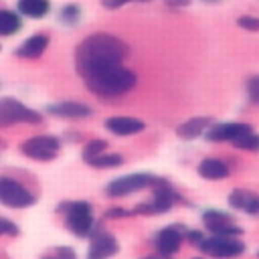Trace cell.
Instances as JSON below:
<instances>
[{"instance_id": "6da1fadb", "label": "cell", "mask_w": 259, "mask_h": 259, "mask_svg": "<svg viewBox=\"0 0 259 259\" xmlns=\"http://www.w3.org/2000/svg\"><path fill=\"white\" fill-rule=\"evenodd\" d=\"M130 57V45L107 30H97L79 40L73 53L75 71L81 79L99 73L109 67L123 65V61Z\"/></svg>"}, {"instance_id": "7a4b0ae2", "label": "cell", "mask_w": 259, "mask_h": 259, "mask_svg": "<svg viewBox=\"0 0 259 259\" xmlns=\"http://www.w3.org/2000/svg\"><path fill=\"white\" fill-rule=\"evenodd\" d=\"M85 89L99 99H117L127 95L138 85V75L125 65L109 67L83 79Z\"/></svg>"}, {"instance_id": "3957f363", "label": "cell", "mask_w": 259, "mask_h": 259, "mask_svg": "<svg viewBox=\"0 0 259 259\" xmlns=\"http://www.w3.org/2000/svg\"><path fill=\"white\" fill-rule=\"evenodd\" d=\"M152 190V196L148 200H142L138 202L132 210L134 214H142V217H154V214H164L168 210H172L176 204L184 202V196L172 186L170 180L166 178H156L154 186L150 188Z\"/></svg>"}, {"instance_id": "277c9868", "label": "cell", "mask_w": 259, "mask_h": 259, "mask_svg": "<svg viewBox=\"0 0 259 259\" xmlns=\"http://www.w3.org/2000/svg\"><path fill=\"white\" fill-rule=\"evenodd\" d=\"M57 210L63 214L65 229L75 237L85 239L95 231V214L89 200H63Z\"/></svg>"}, {"instance_id": "5b68a950", "label": "cell", "mask_w": 259, "mask_h": 259, "mask_svg": "<svg viewBox=\"0 0 259 259\" xmlns=\"http://www.w3.org/2000/svg\"><path fill=\"white\" fill-rule=\"evenodd\" d=\"M38 196L36 192L22 182L20 178L12 176V174H0V204L20 210V208H30L32 204H36Z\"/></svg>"}, {"instance_id": "8992f818", "label": "cell", "mask_w": 259, "mask_h": 259, "mask_svg": "<svg viewBox=\"0 0 259 259\" xmlns=\"http://www.w3.org/2000/svg\"><path fill=\"white\" fill-rule=\"evenodd\" d=\"M40 125L42 123V113L28 107L16 97H0V130L14 127V125Z\"/></svg>"}, {"instance_id": "52a82bcc", "label": "cell", "mask_w": 259, "mask_h": 259, "mask_svg": "<svg viewBox=\"0 0 259 259\" xmlns=\"http://www.w3.org/2000/svg\"><path fill=\"white\" fill-rule=\"evenodd\" d=\"M63 148V140L55 134H36L20 142L18 150L32 162H53Z\"/></svg>"}, {"instance_id": "ba28073f", "label": "cell", "mask_w": 259, "mask_h": 259, "mask_svg": "<svg viewBox=\"0 0 259 259\" xmlns=\"http://www.w3.org/2000/svg\"><path fill=\"white\" fill-rule=\"evenodd\" d=\"M158 176L150 174V172H132V174H123L117 176L113 180H109L105 184V194L109 198H125L130 194L142 192L146 188H152Z\"/></svg>"}, {"instance_id": "9c48e42d", "label": "cell", "mask_w": 259, "mask_h": 259, "mask_svg": "<svg viewBox=\"0 0 259 259\" xmlns=\"http://www.w3.org/2000/svg\"><path fill=\"white\" fill-rule=\"evenodd\" d=\"M245 243L241 237H221V235H208L198 245V251L212 259H235L245 253Z\"/></svg>"}, {"instance_id": "30bf717a", "label": "cell", "mask_w": 259, "mask_h": 259, "mask_svg": "<svg viewBox=\"0 0 259 259\" xmlns=\"http://www.w3.org/2000/svg\"><path fill=\"white\" fill-rule=\"evenodd\" d=\"M202 225L210 235H221V237H241L243 235V227H239L229 212L219 210V208H206L202 212Z\"/></svg>"}, {"instance_id": "8fae6325", "label": "cell", "mask_w": 259, "mask_h": 259, "mask_svg": "<svg viewBox=\"0 0 259 259\" xmlns=\"http://www.w3.org/2000/svg\"><path fill=\"white\" fill-rule=\"evenodd\" d=\"M184 233H186V229L182 225H170V227L160 229L152 239L154 253L162 255V257H174V253H178L182 247Z\"/></svg>"}, {"instance_id": "7c38bea8", "label": "cell", "mask_w": 259, "mask_h": 259, "mask_svg": "<svg viewBox=\"0 0 259 259\" xmlns=\"http://www.w3.org/2000/svg\"><path fill=\"white\" fill-rule=\"evenodd\" d=\"M249 132H253V125L247 121H219L206 130L204 138L210 144H225V142L233 144L235 140H239Z\"/></svg>"}, {"instance_id": "4fadbf2b", "label": "cell", "mask_w": 259, "mask_h": 259, "mask_svg": "<svg viewBox=\"0 0 259 259\" xmlns=\"http://www.w3.org/2000/svg\"><path fill=\"white\" fill-rule=\"evenodd\" d=\"M119 251L117 239L105 231V229H95L89 237V249H87V259H111Z\"/></svg>"}, {"instance_id": "5bb4252c", "label": "cell", "mask_w": 259, "mask_h": 259, "mask_svg": "<svg viewBox=\"0 0 259 259\" xmlns=\"http://www.w3.org/2000/svg\"><path fill=\"white\" fill-rule=\"evenodd\" d=\"M47 113L61 117V119H87L93 115V107L77 99H63V101L49 103Z\"/></svg>"}, {"instance_id": "9a60e30c", "label": "cell", "mask_w": 259, "mask_h": 259, "mask_svg": "<svg viewBox=\"0 0 259 259\" xmlns=\"http://www.w3.org/2000/svg\"><path fill=\"white\" fill-rule=\"evenodd\" d=\"M49 45H51V36L47 32H32L22 42H18V47L14 49V57L22 61H36L47 53Z\"/></svg>"}, {"instance_id": "2e32d148", "label": "cell", "mask_w": 259, "mask_h": 259, "mask_svg": "<svg viewBox=\"0 0 259 259\" xmlns=\"http://www.w3.org/2000/svg\"><path fill=\"white\" fill-rule=\"evenodd\" d=\"M103 127L117 138H130V136L142 134L146 130V123L134 115H109L103 121Z\"/></svg>"}, {"instance_id": "e0dca14e", "label": "cell", "mask_w": 259, "mask_h": 259, "mask_svg": "<svg viewBox=\"0 0 259 259\" xmlns=\"http://www.w3.org/2000/svg\"><path fill=\"white\" fill-rule=\"evenodd\" d=\"M227 202L233 210H241L249 217L259 214V194L249 188H233L227 196Z\"/></svg>"}, {"instance_id": "ac0fdd59", "label": "cell", "mask_w": 259, "mask_h": 259, "mask_svg": "<svg viewBox=\"0 0 259 259\" xmlns=\"http://www.w3.org/2000/svg\"><path fill=\"white\" fill-rule=\"evenodd\" d=\"M196 174L204 180H225L231 176V164L223 158L208 156L196 164Z\"/></svg>"}, {"instance_id": "d6986e66", "label": "cell", "mask_w": 259, "mask_h": 259, "mask_svg": "<svg viewBox=\"0 0 259 259\" xmlns=\"http://www.w3.org/2000/svg\"><path fill=\"white\" fill-rule=\"evenodd\" d=\"M212 123H214V121H212V117H208V115H194V117H188V119H184L182 123L176 125V136H178L180 140L190 142V140H196V138L204 136L206 130H208Z\"/></svg>"}, {"instance_id": "ffe728a7", "label": "cell", "mask_w": 259, "mask_h": 259, "mask_svg": "<svg viewBox=\"0 0 259 259\" xmlns=\"http://www.w3.org/2000/svg\"><path fill=\"white\" fill-rule=\"evenodd\" d=\"M14 8L18 10V14L22 18L40 20V18L49 16V12L53 10V2L51 0H16Z\"/></svg>"}, {"instance_id": "44dd1931", "label": "cell", "mask_w": 259, "mask_h": 259, "mask_svg": "<svg viewBox=\"0 0 259 259\" xmlns=\"http://www.w3.org/2000/svg\"><path fill=\"white\" fill-rule=\"evenodd\" d=\"M22 26H24V20L16 8L0 6V38H10L18 34Z\"/></svg>"}, {"instance_id": "7402d4cb", "label": "cell", "mask_w": 259, "mask_h": 259, "mask_svg": "<svg viewBox=\"0 0 259 259\" xmlns=\"http://www.w3.org/2000/svg\"><path fill=\"white\" fill-rule=\"evenodd\" d=\"M123 162H125V158H123L121 154H117V152H103V154H99L97 158L89 160L87 166L97 168V170H111V168L123 166Z\"/></svg>"}, {"instance_id": "603a6c76", "label": "cell", "mask_w": 259, "mask_h": 259, "mask_svg": "<svg viewBox=\"0 0 259 259\" xmlns=\"http://www.w3.org/2000/svg\"><path fill=\"white\" fill-rule=\"evenodd\" d=\"M81 16H83V10L77 2H67L59 8V20L63 26H77L81 22Z\"/></svg>"}, {"instance_id": "cb8c5ba5", "label": "cell", "mask_w": 259, "mask_h": 259, "mask_svg": "<svg viewBox=\"0 0 259 259\" xmlns=\"http://www.w3.org/2000/svg\"><path fill=\"white\" fill-rule=\"evenodd\" d=\"M107 148H109L107 140H103V138H91V140H87V142L83 144V148H81V158H83V162L87 164L89 160H93V158H97L99 154L107 152Z\"/></svg>"}, {"instance_id": "d4e9b609", "label": "cell", "mask_w": 259, "mask_h": 259, "mask_svg": "<svg viewBox=\"0 0 259 259\" xmlns=\"http://www.w3.org/2000/svg\"><path fill=\"white\" fill-rule=\"evenodd\" d=\"M233 148H237V150H243V152H259V134L253 130V132H249V134H245V136H241L239 140H235L233 142Z\"/></svg>"}, {"instance_id": "484cf974", "label": "cell", "mask_w": 259, "mask_h": 259, "mask_svg": "<svg viewBox=\"0 0 259 259\" xmlns=\"http://www.w3.org/2000/svg\"><path fill=\"white\" fill-rule=\"evenodd\" d=\"M40 259H77V253L73 247H67V245H59V247H51L47 249Z\"/></svg>"}, {"instance_id": "4316f807", "label": "cell", "mask_w": 259, "mask_h": 259, "mask_svg": "<svg viewBox=\"0 0 259 259\" xmlns=\"http://www.w3.org/2000/svg\"><path fill=\"white\" fill-rule=\"evenodd\" d=\"M245 93H247L249 103L259 105V73L247 77V81H245Z\"/></svg>"}, {"instance_id": "83f0119b", "label": "cell", "mask_w": 259, "mask_h": 259, "mask_svg": "<svg viewBox=\"0 0 259 259\" xmlns=\"http://www.w3.org/2000/svg\"><path fill=\"white\" fill-rule=\"evenodd\" d=\"M237 26L247 32H259V16L257 14H241V16H237Z\"/></svg>"}, {"instance_id": "f1b7e54d", "label": "cell", "mask_w": 259, "mask_h": 259, "mask_svg": "<svg viewBox=\"0 0 259 259\" xmlns=\"http://www.w3.org/2000/svg\"><path fill=\"white\" fill-rule=\"evenodd\" d=\"M20 229L12 219H6L0 214V237H18Z\"/></svg>"}, {"instance_id": "f546056e", "label": "cell", "mask_w": 259, "mask_h": 259, "mask_svg": "<svg viewBox=\"0 0 259 259\" xmlns=\"http://www.w3.org/2000/svg\"><path fill=\"white\" fill-rule=\"evenodd\" d=\"M105 219H111V221H117V219H127V217H134V210L132 208H125V206H109L105 212H103Z\"/></svg>"}, {"instance_id": "4dcf8cb0", "label": "cell", "mask_w": 259, "mask_h": 259, "mask_svg": "<svg viewBox=\"0 0 259 259\" xmlns=\"http://www.w3.org/2000/svg\"><path fill=\"white\" fill-rule=\"evenodd\" d=\"M204 233L202 231H196V229H186V233H184V241H188V243H192V245H200L202 241H204Z\"/></svg>"}, {"instance_id": "1f68e13d", "label": "cell", "mask_w": 259, "mask_h": 259, "mask_svg": "<svg viewBox=\"0 0 259 259\" xmlns=\"http://www.w3.org/2000/svg\"><path fill=\"white\" fill-rule=\"evenodd\" d=\"M99 4H101L105 10H119V8H123L125 4H130V0H99Z\"/></svg>"}, {"instance_id": "d6a6232c", "label": "cell", "mask_w": 259, "mask_h": 259, "mask_svg": "<svg viewBox=\"0 0 259 259\" xmlns=\"http://www.w3.org/2000/svg\"><path fill=\"white\" fill-rule=\"evenodd\" d=\"M168 8H176V10H180V8H188L190 4H192V0H162Z\"/></svg>"}, {"instance_id": "836d02e7", "label": "cell", "mask_w": 259, "mask_h": 259, "mask_svg": "<svg viewBox=\"0 0 259 259\" xmlns=\"http://www.w3.org/2000/svg\"><path fill=\"white\" fill-rule=\"evenodd\" d=\"M144 259H174V257H162V255H156V253H152V255H148V257H144Z\"/></svg>"}, {"instance_id": "e575fe53", "label": "cell", "mask_w": 259, "mask_h": 259, "mask_svg": "<svg viewBox=\"0 0 259 259\" xmlns=\"http://www.w3.org/2000/svg\"><path fill=\"white\" fill-rule=\"evenodd\" d=\"M202 2H206V4H217V2H221V0H202Z\"/></svg>"}, {"instance_id": "d590c367", "label": "cell", "mask_w": 259, "mask_h": 259, "mask_svg": "<svg viewBox=\"0 0 259 259\" xmlns=\"http://www.w3.org/2000/svg\"><path fill=\"white\" fill-rule=\"evenodd\" d=\"M130 2H152V0H130Z\"/></svg>"}, {"instance_id": "8d00e7d4", "label": "cell", "mask_w": 259, "mask_h": 259, "mask_svg": "<svg viewBox=\"0 0 259 259\" xmlns=\"http://www.w3.org/2000/svg\"><path fill=\"white\" fill-rule=\"evenodd\" d=\"M194 259H204V257H194Z\"/></svg>"}, {"instance_id": "74e56055", "label": "cell", "mask_w": 259, "mask_h": 259, "mask_svg": "<svg viewBox=\"0 0 259 259\" xmlns=\"http://www.w3.org/2000/svg\"><path fill=\"white\" fill-rule=\"evenodd\" d=\"M257 257H259V251H257Z\"/></svg>"}, {"instance_id": "f35d334b", "label": "cell", "mask_w": 259, "mask_h": 259, "mask_svg": "<svg viewBox=\"0 0 259 259\" xmlns=\"http://www.w3.org/2000/svg\"><path fill=\"white\" fill-rule=\"evenodd\" d=\"M0 51H2V45H0Z\"/></svg>"}]
</instances>
